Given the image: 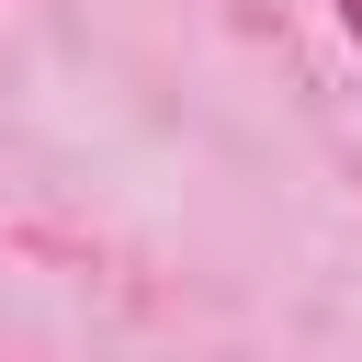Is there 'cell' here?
Here are the masks:
<instances>
[{
	"instance_id": "6da1fadb",
	"label": "cell",
	"mask_w": 362,
	"mask_h": 362,
	"mask_svg": "<svg viewBox=\"0 0 362 362\" xmlns=\"http://www.w3.org/2000/svg\"><path fill=\"white\" fill-rule=\"evenodd\" d=\"M328 11H339V34H351V45H362V0H328Z\"/></svg>"
}]
</instances>
